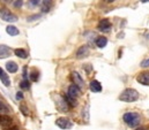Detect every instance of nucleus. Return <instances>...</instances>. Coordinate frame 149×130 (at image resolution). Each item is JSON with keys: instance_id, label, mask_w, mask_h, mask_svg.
I'll return each instance as SVG.
<instances>
[{"instance_id": "16", "label": "nucleus", "mask_w": 149, "mask_h": 130, "mask_svg": "<svg viewBox=\"0 0 149 130\" xmlns=\"http://www.w3.org/2000/svg\"><path fill=\"white\" fill-rule=\"evenodd\" d=\"M64 99H65V101L67 102V105H68L70 107H75V106H76V104H77V102H76V99L73 98V97H71L68 93L64 97Z\"/></svg>"}, {"instance_id": "25", "label": "nucleus", "mask_w": 149, "mask_h": 130, "mask_svg": "<svg viewBox=\"0 0 149 130\" xmlns=\"http://www.w3.org/2000/svg\"><path fill=\"white\" fill-rule=\"evenodd\" d=\"M141 67L142 68H149V59H146L141 62Z\"/></svg>"}, {"instance_id": "20", "label": "nucleus", "mask_w": 149, "mask_h": 130, "mask_svg": "<svg viewBox=\"0 0 149 130\" xmlns=\"http://www.w3.org/2000/svg\"><path fill=\"white\" fill-rule=\"evenodd\" d=\"M0 80H1V82L3 83V85H6V86H9V84H10V81H9V78H8V76L3 73L2 75H1V77H0Z\"/></svg>"}, {"instance_id": "3", "label": "nucleus", "mask_w": 149, "mask_h": 130, "mask_svg": "<svg viewBox=\"0 0 149 130\" xmlns=\"http://www.w3.org/2000/svg\"><path fill=\"white\" fill-rule=\"evenodd\" d=\"M0 17H1V20L6 21V22H10V23L17 21V16L14 15V14H13L8 8H6V7L0 8Z\"/></svg>"}, {"instance_id": "32", "label": "nucleus", "mask_w": 149, "mask_h": 130, "mask_svg": "<svg viewBox=\"0 0 149 130\" xmlns=\"http://www.w3.org/2000/svg\"><path fill=\"white\" fill-rule=\"evenodd\" d=\"M108 1H110V2H112V1H114V0H108Z\"/></svg>"}, {"instance_id": "18", "label": "nucleus", "mask_w": 149, "mask_h": 130, "mask_svg": "<svg viewBox=\"0 0 149 130\" xmlns=\"http://www.w3.org/2000/svg\"><path fill=\"white\" fill-rule=\"evenodd\" d=\"M14 53H15L16 57H19V58H21V59H27V57H28L27 52H26L23 48H16V50L14 51Z\"/></svg>"}, {"instance_id": "4", "label": "nucleus", "mask_w": 149, "mask_h": 130, "mask_svg": "<svg viewBox=\"0 0 149 130\" xmlns=\"http://www.w3.org/2000/svg\"><path fill=\"white\" fill-rule=\"evenodd\" d=\"M56 124L61 129H70L72 128V122L66 118H59L56 121Z\"/></svg>"}, {"instance_id": "26", "label": "nucleus", "mask_w": 149, "mask_h": 130, "mask_svg": "<svg viewBox=\"0 0 149 130\" xmlns=\"http://www.w3.org/2000/svg\"><path fill=\"white\" fill-rule=\"evenodd\" d=\"M5 130H19L17 126H9V127H6Z\"/></svg>"}, {"instance_id": "21", "label": "nucleus", "mask_w": 149, "mask_h": 130, "mask_svg": "<svg viewBox=\"0 0 149 130\" xmlns=\"http://www.w3.org/2000/svg\"><path fill=\"white\" fill-rule=\"evenodd\" d=\"M38 78H39V73H38L37 70H33V71L30 73V80H31L33 82H37Z\"/></svg>"}, {"instance_id": "24", "label": "nucleus", "mask_w": 149, "mask_h": 130, "mask_svg": "<svg viewBox=\"0 0 149 130\" xmlns=\"http://www.w3.org/2000/svg\"><path fill=\"white\" fill-rule=\"evenodd\" d=\"M22 3H23L22 0H15V2H14V7H15V8H20V7L22 6Z\"/></svg>"}, {"instance_id": "13", "label": "nucleus", "mask_w": 149, "mask_h": 130, "mask_svg": "<svg viewBox=\"0 0 149 130\" xmlns=\"http://www.w3.org/2000/svg\"><path fill=\"white\" fill-rule=\"evenodd\" d=\"M6 69H7V71H8V73L14 74V73H16V71H17L19 67H17V65H16L14 61H8V62L6 64Z\"/></svg>"}, {"instance_id": "22", "label": "nucleus", "mask_w": 149, "mask_h": 130, "mask_svg": "<svg viewBox=\"0 0 149 130\" xmlns=\"http://www.w3.org/2000/svg\"><path fill=\"white\" fill-rule=\"evenodd\" d=\"M20 86H21V89H23V90H28V89L30 88L29 81H28V80H23V81L20 83Z\"/></svg>"}, {"instance_id": "10", "label": "nucleus", "mask_w": 149, "mask_h": 130, "mask_svg": "<svg viewBox=\"0 0 149 130\" xmlns=\"http://www.w3.org/2000/svg\"><path fill=\"white\" fill-rule=\"evenodd\" d=\"M0 126H2L5 128L12 126V119H10V116H8L6 114H0Z\"/></svg>"}, {"instance_id": "31", "label": "nucleus", "mask_w": 149, "mask_h": 130, "mask_svg": "<svg viewBox=\"0 0 149 130\" xmlns=\"http://www.w3.org/2000/svg\"><path fill=\"white\" fill-rule=\"evenodd\" d=\"M3 1H6V2H10L12 0H3Z\"/></svg>"}, {"instance_id": "15", "label": "nucleus", "mask_w": 149, "mask_h": 130, "mask_svg": "<svg viewBox=\"0 0 149 130\" xmlns=\"http://www.w3.org/2000/svg\"><path fill=\"white\" fill-rule=\"evenodd\" d=\"M51 6H52V0H43V2H42V12L43 13L49 12Z\"/></svg>"}, {"instance_id": "7", "label": "nucleus", "mask_w": 149, "mask_h": 130, "mask_svg": "<svg viewBox=\"0 0 149 130\" xmlns=\"http://www.w3.org/2000/svg\"><path fill=\"white\" fill-rule=\"evenodd\" d=\"M88 55H89V47H88L87 45L81 46V47L76 51V58H77V59H83V58H86V57H88Z\"/></svg>"}, {"instance_id": "27", "label": "nucleus", "mask_w": 149, "mask_h": 130, "mask_svg": "<svg viewBox=\"0 0 149 130\" xmlns=\"http://www.w3.org/2000/svg\"><path fill=\"white\" fill-rule=\"evenodd\" d=\"M29 1H30L31 6H38V3H39V0H29Z\"/></svg>"}, {"instance_id": "17", "label": "nucleus", "mask_w": 149, "mask_h": 130, "mask_svg": "<svg viewBox=\"0 0 149 130\" xmlns=\"http://www.w3.org/2000/svg\"><path fill=\"white\" fill-rule=\"evenodd\" d=\"M6 32L8 33V35H10V36H17L20 31H19V29L16 28V27H14V26H8L7 28H6Z\"/></svg>"}, {"instance_id": "14", "label": "nucleus", "mask_w": 149, "mask_h": 130, "mask_svg": "<svg viewBox=\"0 0 149 130\" xmlns=\"http://www.w3.org/2000/svg\"><path fill=\"white\" fill-rule=\"evenodd\" d=\"M107 44H108V39H107L105 37H103V36H101V37H98V38L96 39V45H97L100 48L105 47Z\"/></svg>"}, {"instance_id": "1", "label": "nucleus", "mask_w": 149, "mask_h": 130, "mask_svg": "<svg viewBox=\"0 0 149 130\" xmlns=\"http://www.w3.org/2000/svg\"><path fill=\"white\" fill-rule=\"evenodd\" d=\"M119 99L121 101H125V102H133V101H136L139 99V92L134 89H126L121 92V95L119 96Z\"/></svg>"}, {"instance_id": "8", "label": "nucleus", "mask_w": 149, "mask_h": 130, "mask_svg": "<svg viewBox=\"0 0 149 130\" xmlns=\"http://www.w3.org/2000/svg\"><path fill=\"white\" fill-rule=\"evenodd\" d=\"M71 97L73 98H76L79 97L80 95H81V89L79 88V86H76L75 84H72V85H70V88H68V92H67Z\"/></svg>"}, {"instance_id": "30", "label": "nucleus", "mask_w": 149, "mask_h": 130, "mask_svg": "<svg viewBox=\"0 0 149 130\" xmlns=\"http://www.w3.org/2000/svg\"><path fill=\"white\" fill-rule=\"evenodd\" d=\"M140 1H141V2H143V3H146V2H148L149 0H140Z\"/></svg>"}, {"instance_id": "9", "label": "nucleus", "mask_w": 149, "mask_h": 130, "mask_svg": "<svg viewBox=\"0 0 149 130\" xmlns=\"http://www.w3.org/2000/svg\"><path fill=\"white\" fill-rule=\"evenodd\" d=\"M110 28H111V23H110L109 20L103 19V20L100 21V23H98V29H100L101 31H109Z\"/></svg>"}, {"instance_id": "5", "label": "nucleus", "mask_w": 149, "mask_h": 130, "mask_svg": "<svg viewBox=\"0 0 149 130\" xmlns=\"http://www.w3.org/2000/svg\"><path fill=\"white\" fill-rule=\"evenodd\" d=\"M136 81L142 85L149 86V71H142L141 74H139L136 77Z\"/></svg>"}, {"instance_id": "6", "label": "nucleus", "mask_w": 149, "mask_h": 130, "mask_svg": "<svg viewBox=\"0 0 149 130\" xmlns=\"http://www.w3.org/2000/svg\"><path fill=\"white\" fill-rule=\"evenodd\" d=\"M71 76H72V81L74 82L75 85H76V86H79L80 89H82V88H83V85H84V82H83L82 77L80 76V74H79L77 71H73Z\"/></svg>"}, {"instance_id": "23", "label": "nucleus", "mask_w": 149, "mask_h": 130, "mask_svg": "<svg viewBox=\"0 0 149 130\" xmlns=\"http://www.w3.org/2000/svg\"><path fill=\"white\" fill-rule=\"evenodd\" d=\"M20 109H21V112L23 113V115H26V116L29 115V111L27 109V107H26L24 105H21V106H20Z\"/></svg>"}, {"instance_id": "2", "label": "nucleus", "mask_w": 149, "mask_h": 130, "mask_svg": "<svg viewBox=\"0 0 149 130\" xmlns=\"http://www.w3.org/2000/svg\"><path fill=\"white\" fill-rule=\"evenodd\" d=\"M124 121L126 124H128L130 127L132 128H135L140 124V115L138 113H134V112H128V113H125L124 116H123Z\"/></svg>"}, {"instance_id": "11", "label": "nucleus", "mask_w": 149, "mask_h": 130, "mask_svg": "<svg viewBox=\"0 0 149 130\" xmlns=\"http://www.w3.org/2000/svg\"><path fill=\"white\" fill-rule=\"evenodd\" d=\"M10 55V50L6 45H0V59L8 58Z\"/></svg>"}, {"instance_id": "19", "label": "nucleus", "mask_w": 149, "mask_h": 130, "mask_svg": "<svg viewBox=\"0 0 149 130\" xmlns=\"http://www.w3.org/2000/svg\"><path fill=\"white\" fill-rule=\"evenodd\" d=\"M0 113H1V114H6V115H7V113H9V108H8L7 105H6L5 102H2V101H0Z\"/></svg>"}, {"instance_id": "28", "label": "nucleus", "mask_w": 149, "mask_h": 130, "mask_svg": "<svg viewBox=\"0 0 149 130\" xmlns=\"http://www.w3.org/2000/svg\"><path fill=\"white\" fill-rule=\"evenodd\" d=\"M16 99H17V100L23 99V95H22V92H17V93H16Z\"/></svg>"}, {"instance_id": "12", "label": "nucleus", "mask_w": 149, "mask_h": 130, "mask_svg": "<svg viewBox=\"0 0 149 130\" xmlns=\"http://www.w3.org/2000/svg\"><path fill=\"white\" fill-rule=\"evenodd\" d=\"M89 86H90V90H91L93 92H101V91H102V85H101V83H100L98 81H96V80L91 81Z\"/></svg>"}, {"instance_id": "29", "label": "nucleus", "mask_w": 149, "mask_h": 130, "mask_svg": "<svg viewBox=\"0 0 149 130\" xmlns=\"http://www.w3.org/2000/svg\"><path fill=\"white\" fill-rule=\"evenodd\" d=\"M2 74H3V70L0 68V77H1V75H2Z\"/></svg>"}]
</instances>
